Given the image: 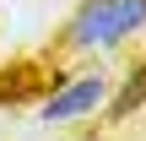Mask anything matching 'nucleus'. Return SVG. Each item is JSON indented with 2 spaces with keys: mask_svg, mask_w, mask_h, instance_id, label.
I'll use <instances>...</instances> for the list:
<instances>
[{
  "mask_svg": "<svg viewBox=\"0 0 146 141\" xmlns=\"http://www.w3.org/2000/svg\"><path fill=\"white\" fill-rule=\"evenodd\" d=\"M103 76H81V82H70L65 92H54L49 103H43V120L49 125H65V120H81V114H92L98 103H103Z\"/></svg>",
  "mask_w": 146,
  "mask_h": 141,
  "instance_id": "f257e3e1",
  "label": "nucleus"
},
{
  "mask_svg": "<svg viewBox=\"0 0 146 141\" xmlns=\"http://www.w3.org/2000/svg\"><path fill=\"white\" fill-rule=\"evenodd\" d=\"M114 5H119V0H87L81 16L70 22V43H81V49L103 43V38H108V22H114Z\"/></svg>",
  "mask_w": 146,
  "mask_h": 141,
  "instance_id": "f03ea898",
  "label": "nucleus"
},
{
  "mask_svg": "<svg viewBox=\"0 0 146 141\" xmlns=\"http://www.w3.org/2000/svg\"><path fill=\"white\" fill-rule=\"evenodd\" d=\"M141 22H146V0H119V5H114V22H108V38H103V49L125 43Z\"/></svg>",
  "mask_w": 146,
  "mask_h": 141,
  "instance_id": "7ed1b4c3",
  "label": "nucleus"
},
{
  "mask_svg": "<svg viewBox=\"0 0 146 141\" xmlns=\"http://www.w3.org/2000/svg\"><path fill=\"white\" fill-rule=\"evenodd\" d=\"M141 103H146V71L135 65V71H130V82L119 87V98H114V109H108V120H125V114H135Z\"/></svg>",
  "mask_w": 146,
  "mask_h": 141,
  "instance_id": "20e7f679",
  "label": "nucleus"
},
{
  "mask_svg": "<svg viewBox=\"0 0 146 141\" xmlns=\"http://www.w3.org/2000/svg\"><path fill=\"white\" fill-rule=\"evenodd\" d=\"M38 98V76L27 71V76H11V71H0V103H33Z\"/></svg>",
  "mask_w": 146,
  "mask_h": 141,
  "instance_id": "39448f33",
  "label": "nucleus"
}]
</instances>
